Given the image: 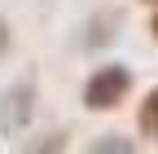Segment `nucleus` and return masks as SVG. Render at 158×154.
<instances>
[{
	"instance_id": "1",
	"label": "nucleus",
	"mask_w": 158,
	"mask_h": 154,
	"mask_svg": "<svg viewBox=\"0 0 158 154\" xmlns=\"http://www.w3.org/2000/svg\"><path fill=\"white\" fill-rule=\"evenodd\" d=\"M132 92V71L127 66H97L88 75V84H84V106L88 110H114V106H123V97Z\"/></svg>"
},
{
	"instance_id": "2",
	"label": "nucleus",
	"mask_w": 158,
	"mask_h": 154,
	"mask_svg": "<svg viewBox=\"0 0 158 154\" xmlns=\"http://www.w3.org/2000/svg\"><path fill=\"white\" fill-rule=\"evenodd\" d=\"M35 114V84L18 79L0 92V137H18Z\"/></svg>"
},
{
	"instance_id": "3",
	"label": "nucleus",
	"mask_w": 158,
	"mask_h": 154,
	"mask_svg": "<svg viewBox=\"0 0 158 154\" xmlns=\"http://www.w3.org/2000/svg\"><path fill=\"white\" fill-rule=\"evenodd\" d=\"M136 128H141V137L158 141V88H149V92H145L141 110H136Z\"/></svg>"
},
{
	"instance_id": "4",
	"label": "nucleus",
	"mask_w": 158,
	"mask_h": 154,
	"mask_svg": "<svg viewBox=\"0 0 158 154\" xmlns=\"http://www.w3.org/2000/svg\"><path fill=\"white\" fill-rule=\"evenodd\" d=\"M92 150H132V141H118V137H114V141H97Z\"/></svg>"
},
{
	"instance_id": "5",
	"label": "nucleus",
	"mask_w": 158,
	"mask_h": 154,
	"mask_svg": "<svg viewBox=\"0 0 158 154\" xmlns=\"http://www.w3.org/2000/svg\"><path fill=\"white\" fill-rule=\"evenodd\" d=\"M149 31H154V35H158V9H154V18H149Z\"/></svg>"
},
{
	"instance_id": "6",
	"label": "nucleus",
	"mask_w": 158,
	"mask_h": 154,
	"mask_svg": "<svg viewBox=\"0 0 158 154\" xmlns=\"http://www.w3.org/2000/svg\"><path fill=\"white\" fill-rule=\"evenodd\" d=\"M145 5H158V0H145Z\"/></svg>"
}]
</instances>
